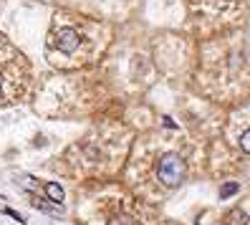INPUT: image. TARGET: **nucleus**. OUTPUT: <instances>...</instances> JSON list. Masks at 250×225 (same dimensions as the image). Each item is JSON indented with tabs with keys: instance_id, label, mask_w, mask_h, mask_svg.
Here are the masks:
<instances>
[{
	"instance_id": "7",
	"label": "nucleus",
	"mask_w": 250,
	"mask_h": 225,
	"mask_svg": "<svg viewBox=\"0 0 250 225\" xmlns=\"http://www.w3.org/2000/svg\"><path fill=\"white\" fill-rule=\"evenodd\" d=\"M243 220H245V213L238 210V213H235V225H243Z\"/></svg>"
},
{
	"instance_id": "5",
	"label": "nucleus",
	"mask_w": 250,
	"mask_h": 225,
	"mask_svg": "<svg viewBox=\"0 0 250 225\" xmlns=\"http://www.w3.org/2000/svg\"><path fill=\"white\" fill-rule=\"evenodd\" d=\"M3 213H5L8 218H13V220H18V223H25V220H23V215L18 213V210H13V207H3Z\"/></svg>"
},
{
	"instance_id": "3",
	"label": "nucleus",
	"mask_w": 250,
	"mask_h": 225,
	"mask_svg": "<svg viewBox=\"0 0 250 225\" xmlns=\"http://www.w3.org/2000/svg\"><path fill=\"white\" fill-rule=\"evenodd\" d=\"M46 195H48V200L51 202H56V205H61L63 202V187L58 185V182H46Z\"/></svg>"
},
{
	"instance_id": "2",
	"label": "nucleus",
	"mask_w": 250,
	"mask_h": 225,
	"mask_svg": "<svg viewBox=\"0 0 250 225\" xmlns=\"http://www.w3.org/2000/svg\"><path fill=\"white\" fill-rule=\"evenodd\" d=\"M79 43H81V36H79L76 28H71V25L61 28V31L56 33V38H53L56 51H61V53H73L79 48Z\"/></svg>"
},
{
	"instance_id": "4",
	"label": "nucleus",
	"mask_w": 250,
	"mask_h": 225,
	"mask_svg": "<svg viewBox=\"0 0 250 225\" xmlns=\"http://www.w3.org/2000/svg\"><path fill=\"white\" fill-rule=\"evenodd\" d=\"M240 190V185L238 182H228V185H223V187H220V198H230V195H235V192H238Z\"/></svg>"
},
{
	"instance_id": "6",
	"label": "nucleus",
	"mask_w": 250,
	"mask_h": 225,
	"mask_svg": "<svg viewBox=\"0 0 250 225\" xmlns=\"http://www.w3.org/2000/svg\"><path fill=\"white\" fill-rule=\"evenodd\" d=\"M240 147L245 149V152H250V129L243 132V137H240Z\"/></svg>"
},
{
	"instance_id": "8",
	"label": "nucleus",
	"mask_w": 250,
	"mask_h": 225,
	"mask_svg": "<svg viewBox=\"0 0 250 225\" xmlns=\"http://www.w3.org/2000/svg\"><path fill=\"white\" fill-rule=\"evenodd\" d=\"M0 91H3V86H0Z\"/></svg>"
},
{
	"instance_id": "1",
	"label": "nucleus",
	"mask_w": 250,
	"mask_h": 225,
	"mask_svg": "<svg viewBox=\"0 0 250 225\" xmlns=\"http://www.w3.org/2000/svg\"><path fill=\"white\" fill-rule=\"evenodd\" d=\"M157 177L167 187H180L185 180V162L177 155H165L157 164Z\"/></svg>"
}]
</instances>
